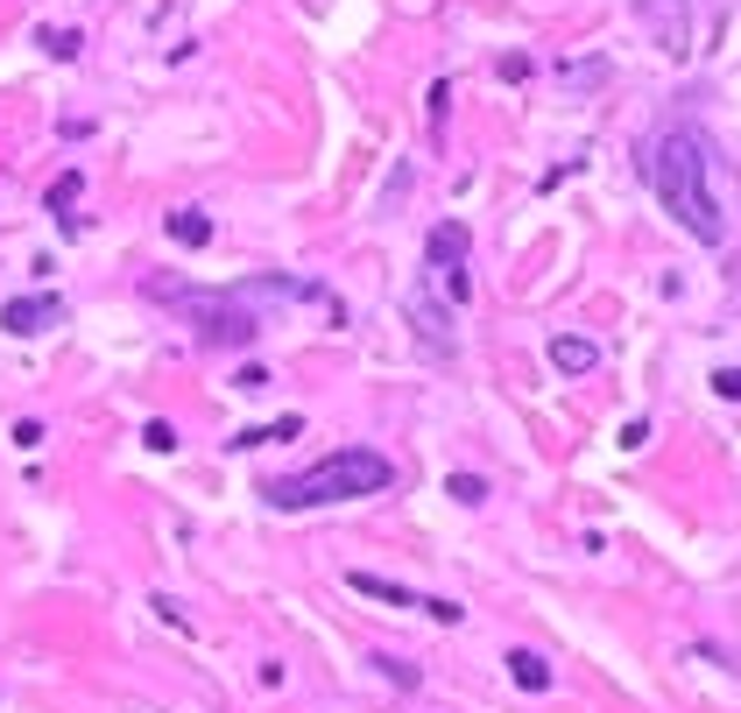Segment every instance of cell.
Segmentation results:
<instances>
[{
  "mask_svg": "<svg viewBox=\"0 0 741 713\" xmlns=\"http://www.w3.org/2000/svg\"><path fill=\"white\" fill-rule=\"evenodd\" d=\"M649 191L664 198V213H671L692 241H706V247L728 241V213H720V156H714V142H706L692 121L657 128V142H649Z\"/></svg>",
  "mask_w": 741,
  "mask_h": 713,
  "instance_id": "6da1fadb",
  "label": "cell"
},
{
  "mask_svg": "<svg viewBox=\"0 0 741 713\" xmlns=\"http://www.w3.org/2000/svg\"><path fill=\"white\" fill-rule=\"evenodd\" d=\"M396 487V459H381L375 445H347V452H325L318 467L290 473V481H269L276 509H325V501H361Z\"/></svg>",
  "mask_w": 741,
  "mask_h": 713,
  "instance_id": "7a4b0ae2",
  "label": "cell"
},
{
  "mask_svg": "<svg viewBox=\"0 0 741 713\" xmlns=\"http://www.w3.org/2000/svg\"><path fill=\"white\" fill-rule=\"evenodd\" d=\"M424 255H432V269H438V283L452 290V304H466V227L459 219H438L432 227V241H424Z\"/></svg>",
  "mask_w": 741,
  "mask_h": 713,
  "instance_id": "3957f363",
  "label": "cell"
},
{
  "mask_svg": "<svg viewBox=\"0 0 741 713\" xmlns=\"http://www.w3.org/2000/svg\"><path fill=\"white\" fill-rule=\"evenodd\" d=\"M191 311H198V325H205V339L212 347H247L255 339V311L247 304H233V297H191Z\"/></svg>",
  "mask_w": 741,
  "mask_h": 713,
  "instance_id": "277c9868",
  "label": "cell"
},
{
  "mask_svg": "<svg viewBox=\"0 0 741 713\" xmlns=\"http://www.w3.org/2000/svg\"><path fill=\"white\" fill-rule=\"evenodd\" d=\"M635 22H643V36L657 50H671V57L692 50V8L685 0H635Z\"/></svg>",
  "mask_w": 741,
  "mask_h": 713,
  "instance_id": "5b68a950",
  "label": "cell"
},
{
  "mask_svg": "<svg viewBox=\"0 0 741 713\" xmlns=\"http://www.w3.org/2000/svg\"><path fill=\"white\" fill-rule=\"evenodd\" d=\"M347 587H353V593H367V601H389V607H424V615H432V621H445V629L459 621V607H452V601H432V593H410V587H396V579H381V572H347Z\"/></svg>",
  "mask_w": 741,
  "mask_h": 713,
  "instance_id": "8992f818",
  "label": "cell"
},
{
  "mask_svg": "<svg viewBox=\"0 0 741 713\" xmlns=\"http://www.w3.org/2000/svg\"><path fill=\"white\" fill-rule=\"evenodd\" d=\"M0 325H8L14 339H28V333H50V325H64V297H14V304L0 311Z\"/></svg>",
  "mask_w": 741,
  "mask_h": 713,
  "instance_id": "52a82bcc",
  "label": "cell"
},
{
  "mask_svg": "<svg viewBox=\"0 0 741 713\" xmlns=\"http://www.w3.org/2000/svg\"><path fill=\"white\" fill-rule=\"evenodd\" d=\"M544 353H551L558 375H593V367H600V347H593V339H580V333H558Z\"/></svg>",
  "mask_w": 741,
  "mask_h": 713,
  "instance_id": "ba28073f",
  "label": "cell"
},
{
  "mask_svg": "<svg viewBox=\"0 0 741 713\" xmlns=\"http://www.w3.org/2000/svg\"><path fill=\"white\" fill-rule=\"evenodd\" d=\"M410 318H417V339H424V347H432V353H452V333H445V311L432 304V297H410Z\"/></svg>",
  "mask_w": 741,
  "mask_h": 713,
  "instance_id": "9c48e42d",
  "label": "cell"
},
{
  "mask_svg": "<svg viewBox=\"0 0 741 713\" xmlns=\"http://www.w3.org/2000/svg\"><path fill=\"white\" fill-rule=\"evenodd\" d=\"M509 678L523 692H551V657H537V650H509Z\"/></svg>",
  "mask_w": 741,
  "mask_h": 713,
  "instance_id": "30bf717a",
  "label": "cell"
},
{
  "mask_svg": "<svg viewBox=\"0 0 741 713\" xmlns=\"http://www.w3.org/2000/svg\"><path fill=\"white\" fill-rule=\"evenodd\" d=\"M162 227H170V241H184V247H205V241H212V219H205L198 205H177Z\"/></svg>",
  "mask_w": 741,
  "mask_h": 713,
  "instance_id": "8fae6325",
  "label": "cell"
},
{
  "mask_svg": "<svg viewBox=\"0 0 741 713\" xmlns=\"http://www.w3.org/2000/svg\"><path fill=\"white\" fill-rule=\"evenodd\" d=\"M558 85H566V93H600V85H607V57H586V64H558Z\"/></svg>",
  "mask_w": 741,
  "mask_h": 713,
  "instance_id": "7c38bea8",
  "label": "cell"
},
{
  "mask_svg": "<svg viewBox=\"0 0 741 713\" xmlns=\"http://www.w3.org/2000/svg\"><path fill=\"white\" fill-rule=\"evenodd\" d=\"M78 191H85V177L78 170H64L50 184V213H64V233H78V219H71V205H78Z\"/></svg>",
  "mask_w": 741,
  "mask_h": 713,
  "instance_id": "4fadbf2b",
  "label": "cell"
},
{
  "mask_svg": "<svg viewBox=\"0 0 741 713\" xmlns=\"http://www.w3.org/2000/svg\"><path fill=\"white\" fill-rule=\"evenodd\" d=\"M296 431H304V418H283V424H262V431H241V438H233V445H241V452H247V445H276V438H296Z\"/></svg>",
  "mask_w": 741,
  "mask_h": 713,
  "instance_id": "5bb4252c",
  "label": "cell"
},
{
  "mask_svg": "<svg viewBox=\"0 0 741 713\" xmlns=\"http://www.w3.org/2000/svg\"><path fill=\"white\" fill-rule=\"evenodd\" d=\"M445 495L473 509V501H487V481H481V473H452V481H445Z\"/></svg>",
  "mask_w": 741,
  "mask_h": 713,
  "instance_id": "9a60e30c",
  "label": "cell"
},
{
  "mask_svg": "<svg viewBox=\"0 0 741 713\" xmlns=\"http://www.w3.org/2000/svg\"><path fill=\"white\" fill-rule=\"evenodd\" d=\"M42 50H50V57H78V36H64V28H50V36H42Z\"/></svg>",
  "mask_w": 741,
  "mask_h": 713,
  "instance_id": "2e32d148",
  "label": "cell"
},
{
  "mask_svg": "<svg viewBox=\"0 0 741 713\" xmlns=\"http://www.w3.org/2000/svg\"><path fill=\"white\" fill-rule=\"evenodd\" d=\"M714 389L728 396V403H741V367H720V375H714Z\"/></svg>",
  "mask_w": 741,
  "mask_h": 713,
  "instance_id": "e0dca14e",
  "label": "cell"
}]
</instances>
